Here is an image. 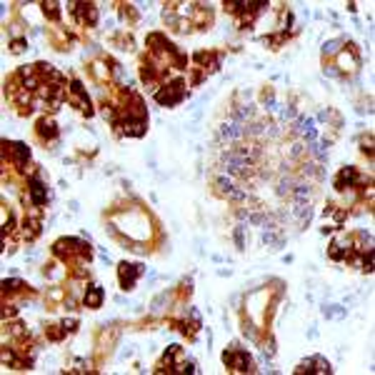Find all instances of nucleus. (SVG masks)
Here are the masks:
<instances>
[{
  "label": "nucleus",
  "mask_w": 375,
  "mask_h": 375,
  "mask_svg": "<svg viewBox=\"0 0 375 375\" xmlns=\"http://www.w3.org/2000/svg\"><path fill=\"white\" fill-rule=\"evenodd\" d=\"M53 255L61 258L70 268H85V263L93 261V250L90 243L81 241V238H61L53 243Z\"/></svg>",
  "instance_id": "1"
},
{
  "label": "nucleus",
  "mask_w": 375,
  "mask_h": 375,
  "mask_svg": "<svg viewBox=\"0 0 375 375\" xmlns=\"http://www.w3.org/2000/svg\"><path fill=\"white\" fill-rule=\"evenodd\" d=\"M223 8H225V13L233 15L241 30H248L255 26L258 15L268 8V3H263V0H225Z\"/></svg>",
  "instance_id": "2"
},
{
  "label": "nucleus",
  "mask_w": 375,
  "mask_h": 375,
  "mask_svg": "<svg viewBox=\"0 0 375 375\" xmlns=\"http://www.w3.org/2000/svg\"><path fill=\"white\" fill-rule=\"evenodd\" d=\"M330 55H335L330 65H325V70H330V73L353 75L358 70V65H361V55H358V48L353 43H345V48H341V50H335L330 45Z\"/></svg>",
  "instance_id": "3"
},
{
  "label": "nucleus",
  "mask_w": 375,
  "mask_h": 375,
  "mask_svg": "<svg viewBox=\"0 0 375 375\" xmlns=\"http://www.w3.org/2000/svg\"><path fill=\"white\" fill-rule=\"evenodd\" d=\"M193 363L188 361L185 353H183L181 345H170V348L165 350V355L161 358V363L155 365V373H193Z\"/></svg>",
  "instance_id": "4"
},
{
  "label": "nucleus",
  "mask_w": 375,
  "mask_h": 375,
  "mask_svg": "<svg viewBox=\"0 0 375 375\" xmlns=\"http://www.w3.org/2000/svg\"><path fill=\"white\" fill-rule=\"evenodd\" d=\"M168 70H170V65H168L165 61H161V58H155L153 53L143 55L141 81L145 83V85H161V83H165Z\"/></svg>",
  "instance_id": "5"
},
{
  "label": "nucleus",
  "mask_w": 375,
  "mask_h": 375,
  "mask_svg": "<svg viewBox=\"0 0 375 375\" xmlns=\"http://www.w3.org/2000/svg\"><path fill=\"white\" fill-rule=\"evenodd\" d=\"M221 68V53H205V50H201V53H195L193 55V70H195V75H193V85H201L203 83V78L205 75H210V73H215Z\"/></svg>",
  "instance_id": "6"
},
{
  "label": "nucleus",
  "mask_w": 375,
  "mask_h": 375,
  "mask_svg": "<svg viewBox=\"0 0 375 375\" xmlns=\"http://www.w3.org/2000/svg\"><path fill=\"white\" fill-rule=\"evenodd\" d=\"M188 95V85H185V81L183 78H175V81H170V83H165L163 88H158L155 90V101L161 103V105H178V103L183 101Z\"/></svg>",
  "instance_id": "7"
},
{
  "label": "nucleus",
  "mask_w": 375,
  "mask_h": 375,
  "mask_svg": "<svg viewBox=\"0 0 375 375\" xmlns=\"http://www.w3.org/2000/svg\"><path fill=\"white\" fill-rule=\"evenodd\" d=\"M223 363H225V368H228L230 373H253L255 370L253 358L241 348L225 350V353H223Z\"/></svg>",
  "instance_id": "8"
},
{
  "label": "nucleus",
  "mask_w": 375,
  "mask_h": 375,
  "mask_svg": "<svg viewBox=\"0 0 375 375\" xmlns=\"http://www.w3.org/2000/svg\"><path fill=\"white\" fill-rule=\"evenodd\" d=\"M68 13L81 28H93L98 23V6L95 3H68Z\"/></svg>",
  "instance_id": "9"
},
{
  "label": "nucleus",
  "mask_w": 375,
  "mask_h": 375,
  "mask_svg": "<svg viewBox=\"0 0 375 375\" xmlns=\"http://www.w3.org/2000/svg\"><path fill=\"white\" fill-rule=\"evenodd\" d=\"M68 101L73 103L83 115H88V118L93 115V103H90V98H88L85 88L81 85V81H70V88H68Z\"/></svg>",
  "instance_id": "10"
},
{
  "label": "nucleus",
  "mask_w": 375,
  "mask_h": 375,
  "mask_svg": "<svg viewBox=\"0 0 375 375\" xmlns=\"http://www.w3.org/2000/svg\"><path fill=\"white\" fill-rule=\"evenodd\" d=\"M295 375H303V373H318V375H330L333 368H330V363L323 358V355H313V358H305V361L298 363V368L293 370Z\"/></svg>",
  "instance_id": "11"
},
{
  "label": "nucleus",
  "mask_w": 375,
  "mask_h": 375,
  "mask_svg": "<svg viewBox=\"0 0 375 375\" xmlns=\"http://www.w3.org/2000/svg\"><path fill=\"white\" fill-rule=\"evenodd\" d=\"M28 198H30V205H33V208H43L48 203V188L38 173H35L33 178H28Z\"/></svg>",
  "instance_id": "12"
},
{
  "label": "nucleus",
  "mask_w": 375,
  "mask_h": 375,
  "mask_svg": "<svg viewBox=\"0 0 375 375\" xmlns=\"http://www.w3.org/2000/svg\"><path fill=\"white\" fill-rule=\"evenodd\" d=\"M141 275H143V265H135V263H121L118 265V281H121L123 290H133Z\"/></svg>",
  "instance_id": "13"
},
{
  "label": "nucleus",
  "mask_w": 375,
  "mask_h": 375,
  "mask_svg": "<svg viewBox=\"0 0 375 375\" xmlns=\"http://www.w3.org/2000/svg\"><path fill=\"white\" fill-rule=\"evenodd\" d=\"M35 138L41 143H53L55 138H58V125H55L53 118H48V115H43L41 121L35 123Z\"/></svg>",
  "instance_id": "14"
},
{
  "label": "nucleus",
  "mask_w": 375,
  "mask_h": 375,
  "mask_svg": "<svg viewBox=\"0 0 375 375\" xmlns=\"http://www.w3.org/2000/svg\"><path fill=\"white\" fill-rule=\"evenodd\" d=\"M83 303H85V308H90V310L101 308V305H103V288H101V285H88Z\"/></svg>",
  "instance_id": "15"
},
{
  "label": "nucleus",
  "mask_w": 375,
  "mask_h": 375,
  "mask_svg": "<svg viewBox=\"0 0 375 375\" xmlns=\"http://www.w3.org/2000/svg\"><path fill=\"white\" fill-rule=\"evenodd\" d=\"M15 293H21V295H28L30 290H28V285L23 281H3V295H15Z\"/></svg>",
  "instance_id": "16"
},
{
  "label": "nucleus",
  "mask_w": 375,
  "mask_h": 375,
  "mask_svg": "<svg viewBox=\"0 0 375 375\" xmlns=\"http://www.w3.org/2000/svg\"><path fill=\"white\" fill-rule=\"evenodd\" d=\"M41 8H43V15H45V18H50L53 23L61 21V15H63L61 3H55V0H50V3H41Z\"/></svg>",
  "instance_id": "17"
},
{
  "label": "nucleus",
  "mask_w": 375,
  "mask_h": 375,
  "mask_svg": "<svg viewBox=\"0 0 375 375\" xmlns=\"http://www.w3.org/2000/svg\"><path fill=\"white\" fill-rule=\"evenodd\" d=\"M23 50H26V41H23V38L13 41V53H23Z\"/></svg>",
  "instance_id": "18"
}]
</instances>
